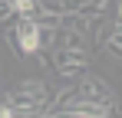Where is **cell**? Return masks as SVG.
<instances>
[{"label": "cell", "mask_w": 122, "mask_h": 118, "mask_svg": "<svg viewBox=\"0 0 122 118\" xmlns=\"http://www.w3.org/2000/svg\"><path fill=\"white\" fill-rule=\"evenodd\" d=\"M13 115H17V108L10 102H0V118H13Z\"/></svg>", "instance_id": "5b68a950"}, {"label": "cell", "mask_w": 122, "mask_h": 118, "mask_svg": "<svg viewBox=\"0 0 122 118\" xmlns=\"http://www.w3.org/2000/svg\"><path fill=\"white\" fill-rule=\"evenodd\" d=\"M50 66H53L63 79H73V76H82V72H86L89 59H86V53H82V49H53Z\"/></svg>", "instance_id": "6da1fadb"}, {"label": "cell", "mask_w": 122, "mask_h": 118, "mask_svg": "<svg viewBox=\"0 0 122 118\" xmlns=\"http://www.w3.org/2000/svg\"><path fill=\"white\" fill-rule=\"evenodd\" d=\"M76 95L89 98V102H102V105H106V102H116L112 92H109V85H106V79H99V76H86L79 85H76Z\"/></svg>", "instance_id": "7a4b0ae2"}, {"label": "cell", "mask_w": 122, "mask_h": 118, "mask_svg": "<svg viewBox=\"0 0 122 118\" xmlns=\"http://www.w3.org/2000/svg\"><path fill=\"white\" fill-rule=\"evenodd\" d=\"M13 17H33L36 13V0H7Z\"/></svg>", "instance_id": "277c9868"}, {"label": "cell", "mask_w": 122, "mask_h": 118, "mask_svg": "<svg viewBox=\"0 0 122 118\" xmlns=\"http://www.w3.org/2000/svg\"><path fill=\"white\" fill-rule=\"evenodd\" d=\"M99 49H102V53H109L112 59L122 56V23H119V20H116V23H112V30L106 33V39H102Z\"/></svg>", "instance_id": "3957f363"}]
</instances>
